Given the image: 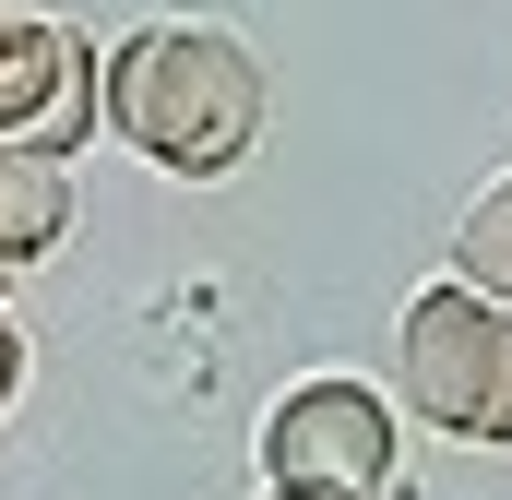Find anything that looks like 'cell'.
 Segmentation results:
<instances>
[{"mask_svg":"<svg viewBox=\"0 0 512 500\" xmlns=\"http://www.w3.org/2000/svg\"><path fill=\"white\" fill-rule=\"evenodd\" d=\"M96 120L167 179H227L262 143V72L215 24H131L96 72Z\"/></svg>","mask_w":512,"mask_h":500,"instance_id":"1","label":"cell"},{"mask_svg":"<svg viewBox=\"0 0 512 500\" xmlns=\"http://www.w3.org/2000/svg\"><path fill=\"white\" fill-rule=\"evenodd\" d=\"M393 370L405 405L453 441H501L512 453V310H489L477 286H417L405 298V334H393Z\"/></svg>","mask_w":512,"mask_h":500,"instance_id":"2","label":"cell"},{"mask_svg":"<svg viewBox=\"0 0 512 500\" xmlns=\"http://www.w3.org/2000/svg\"><path fill=\"white\" fill-rule=\"evenodd\" d=\"M262 489L274 500H382L393 489V393L322 370L262 405Z\"/></svg>","mask_w":512,"mask_h":500,"instance_id":"3","label":"cell"},{"mask_svg":"<svg viewBox=\"0 0 512 500\" xmlns=\"http://www.w3.org/2000/svg\"><path fill=\"white\" fill-rule=\"evenodd\" d=\"M96 36L48 24V12H0V131L36 155H72L96 131Z\"/></svg>","mask_w":512,"mask_h":500,"instance_id":"4","label":"cell"},{"mask_svg":"<svg viewBox=\"0 0 512 500\" xmlns=\"http://www.w3.org/2000/svg\"><path fill=\"white\" fill-rule=\"evenodd\" d=\"M60 239H72V167L0 131V274H24V262H48Z\"/></svg>","mask_w":512,"mask_h":500,"instance_id":"5","label":"cell"},{"mask_svg":"<svg viewBox=\"0 0 512 500\" xmlns=\"http://www.w3.org/2000/svg\"><path fill=\"white\" fill-rule=\"evenodd\" d=\"M453 286H477L489 310H512V179H489L453 215Z\"/></svg>","mask_w":512,"mask_h":500,"instance_id":"6","label":"cell"},{"mask_svg":"<svg viewBox=\"0 0 512 500\" xmlns=\"http://www.w3.org/2000/svg\"><path fill=\"white\" fill-rule=\"evenodd\" d=\"M12 393H24V334L0 322V405H12Z\"/></svg>","mask_w":512,"mask_h":500,"instance_id":"7","label":"cell"}]
</instances>
